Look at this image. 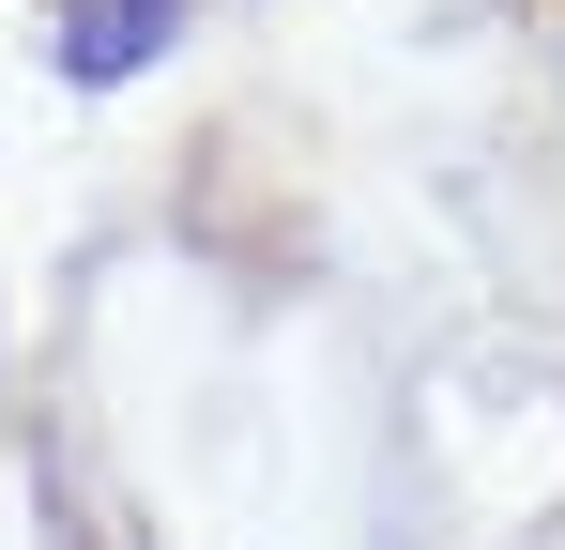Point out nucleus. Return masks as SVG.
Wrapping results in <instances>:
<instances>
[{
    "mask_svg": "<svg viewBox=\"0 0 565 550\" xmlns=\"http://www.w3.org/2000/svg\"><path fill=\"white\" fill-rule=\"evenodd\" d=\"M153 46H169V0H62V77L77 92H122Z\"/></svg>",
    "mask_w": 565,
    "mask_h": 550,
    "instance_id": "obj_1",
    "label": "nucleus"
}]
</instances>
